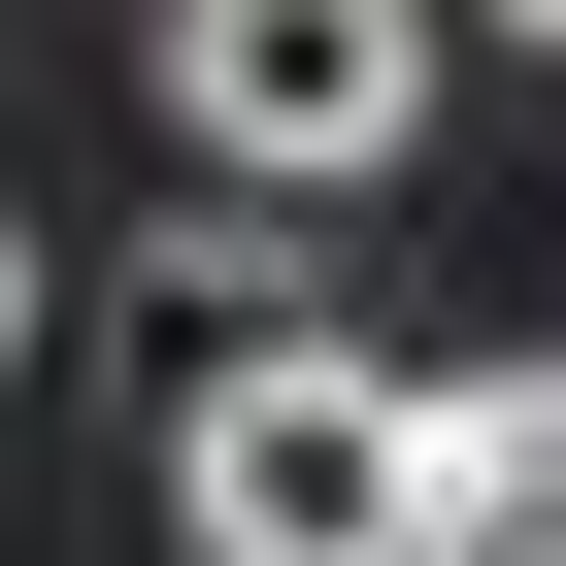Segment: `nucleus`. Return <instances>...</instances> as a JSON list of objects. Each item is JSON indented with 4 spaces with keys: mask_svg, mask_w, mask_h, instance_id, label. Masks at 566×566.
<instances>
[{
    "mask_svg": "<svg viewBox=\"0 0 566 566\" xmlns=\"http://www.w3.org/2000/svg\"><path fill=\"white\" fill-rule=\"evenodd\" d=\"M167 533L200 566H400V367L367 334H233L200 433H167Z\"/></svg>",
    "mask_w": 566,
    "mask_h": 566,
    "instance_id": "1",
    "label": "nucleus"
},
{
    "mask_svg": "<svg viewBox=\"0 0 566 566\" xmlns=\"http://www.w3.org/2000/svg\"><path fill=\"white\" fill-rule=\"evenodd\" d=\"M167 134H233V200H367L433 134V0H167Z\"/></svg>",
    "mask_w": 566,
    "mask_h": 566,
    "instance_id": "2",
    "label": "nucleus"
},
{
    "mask_svg": "<svg viewBox=\"0 0 566 566\" xmlns=\"http://www.w3.org/2000/svg\"><path fill=\"white\" fill-rule=\"evenodd\" d=\"M400 533H566V367H400Z\"/></svg>",
    "mask_w": 566,
    "mask_h": 566,
    "instance_id": "3",
    "label": "nucleus"
},
{
    "mask_svg": "<svg viewBox=\"0 0 566 566\" xmlns=\"http://www.w3.org/2000/svg\"><path fill=\"white\" fill-rule=\"evenodd\" d=\"M0 334H34V233H0Z\"/></svg>",
    "mask_w": 566,
    "mask_h": 566,
    "instance_id": "4",
    "label": "nucleus"
},
{
    "mask_svg": "<svg viewBox=\"0 0 566 566\" xmlns=\"http://www.w3.org/2000/svg\"><path fill=\"white\" fill-rule=\"evenodd\" d=\"M500 34H566V0H500Z\"/></svg>",
    "mask_w": 566,
    "mask_h": 566,
    "instance_id": "5",
    "label": "nucleus"
},
{
    "mask_svg": "<svg viewBox=\"0 0 566 566\" xmlns=\"http://www.w3.org/2000/svg\"><path fill=\"white\" fill-rule=\"evenodd\" d=\"M400 566H433V533H400Z\"/></svg>",
    "mask_w": 566,
    "mask_h": 566,
    "instance_id": "6",
    "label": "nucleus"
}]
</instances>
